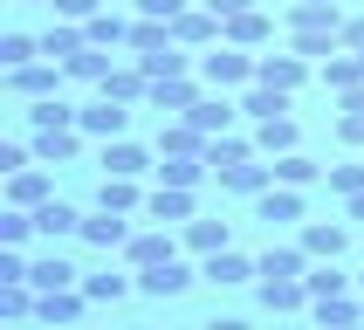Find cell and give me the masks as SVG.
Here are the masks:
<instances>
[{
    "label": "cell",
    "mask_w": 364,
    "mask_h": 330,
    "mask_svg": "<svg viewBox=\"0 0 364 330\" xmlns=\"http://www.w3.org/2000/svg\"><path fill=\"white\" fill-rule=\"evenodd\" d=\"M200 82L206 90H247L255 82V55H241V41L213 48V55H200Z\"/></svg>",
    "instance_id": "cell-1"
},
{
    "label": "cell",
    "mask_w": 364,
    "mask_h": 330,
    "mask_svg": "<svg viewBox=\"0 0 364 330\" xmlns=\"http://www.w3.org/2000/svg\"><path fill=\"white\" fill-rule=\"evenodd\" d=\"M62 76H69V69H62L55 55H48V62H21L14 76H7V90L28 97V103H41V97H55V90H62Z\"/></svg>",
    "instance_id": "cell-2"
},
{
    "label": "cell",
    "mask_w": 364,
    "mask_h": 330,
    "mask_svg": "<svg viewBox=\"0 0 364 330\" xmlns=\"http://www.w3.org/2000/svg\"><path fill=\"white\" fill-rule=\"evenodd\" d=\"M138 289L144 296H159V303H172V296H186L193 289V268L172 255V262H151V268H138Z\"/></svg>",
    "instance_id": "cell-3"
},
{
    "label": "cell",
    "mask_w": 364,
    "mask_h": 330,
    "mask_svg": "<svg viewBox=\"0 0 364 330\" xmlns=\"http://www.w3.org/2000/svg\"><path fill=\"white\" fill-rule=\"evenodd\" d=\"M82 138H124V124H131V110H124V97H103V103H90L82 110Z\"/></svg>",
    "instance_id": "cell-4"
},
{
    "label": "cell",
    "mask_w": 364,
    "mask_h": 330,
    "mask_svg": "<svg viewBox=\"0 0 364 330\" xmlns=\"http://www.w3.org/2000/svg\"><path fill=\"white\" fill-rule=\"evenodd\" d=\"M255 220H303V186H282L275 179V193H255Z\"/></svg>",
    "instance_id": "cell-5"
},
{
    "label": "cell",
    "mask_w": 364,
    "mask_h": 330,
    "mask_svg": "<svg viewBox=\"0 0 364 330\" xmlns=\"http://www.w3.org/2000/svg\"><path fill=\"white\" fill-rule=\"evenodd\" d=\"M82 241H90V247H110V255H117V247L131 241V220H124L117 206H103V213H90V220H82Z\"/></svg>",
    "instance_id": "cell-6"
},
{
    "label": "cell",
    "mask_w": 364,
    "mask_h": 330,
    "mask_svg": "<svg viewBox=\"0 0 364 330\" xmlns=\"http://www.w3.org/2000/svg\"><path fill=\"white\" fill-rule=\"evenodd\" d=\"M144 103H159L165 117H186V110L200 103V82H186V76H159V82H151V97H144Z\"/></svg>",
    "instance_id": "cell-7"
},
{
    "label": "cell",
    "mask_w": 364,
    "mask_h": 330,
    "mask_svg": "<svg viewBox=\"0 0 364 330\" xmlns=\"http://www.w3.org/2000/svg\"><path fill=\"white\" fill-rule=\"evenodd\" d=\"M35 234L41 241H62V234H82V213L69 200H41L35 206Z\"/></svg>",
    "instance_id": "cell-8"
},
{
    "label": "cell",
    "mask_w": 364,
    "mask_h": 330,
    "mask_svg": "<svg viewBox=\"0 0 364 330\" xmlns=\"http://www.w3.org/2000/svg\"><path fill=\"white\" fill-rule=\"evenodd\" d=\"M303 76H309L303 48H296V55H262V62H255V82H275V90H296Z\"/></svg>",
    "instance_id": "cell-9"
},
{
    "label": "cell",
    "mask_w": 364,
    "mask_h": 330,
    "mask_svg": "<svg viewBox=\"0 0 364 330\" xmlns=\"http://www.w3.org/2000/svg\"><path fill=\"white\" fill-rule=\"evenodd\" d=\"M82 303H90V296H82L76 282H69V289H41L35 316H41V324H76V316H82Z\"/></svg>",
    "instance_id": "cell-10"
},
{
    "label": "cell",
    "mask_w": 364,
    "mask_h": 330,
    "mask_svg": "<svg viewBox=\"0 0 364 330\" xmlns=\"http://www.w3.org/2000/svg\"><path fill=\"white\" fill-rule=\"evenodd\" d=\"M41 200H55V193H48V172H35V165L7 172V206H28V213H35Z\"/></svg>",
    "instance_id": "cell-11"
},
{
    "label": "cell",
    "mask_w": 364,
    "mask_h": 330,
    "mask_svg": "<svg viewBox=\"0 0 364 330\" xmlns=\"http://www.w3.org/2000/svg\"><path fill=\"white\" fill-rule=\"evenodd\" d=\"M76 144H82V124H55V131H35V159L62 165V159H76Z\"/></svg>",
    "instance_id": "cell-12"
},
{
    "label": "cell",
    "mask_w": 364,
    "mask_h": 330,
    "mask_svg": "<svg viewBox=\"0 0 364 330\" xmlns=\"http://www.w3.org/2000/svg\"><path fill=\"white\" fill-rule=\"evenodd\" d=\"M144 213H151V220H193V186H172V179H165L159 193L144 200Z\"/></svg>",
    "instance_id": "cell-13"
},
{
    "label": "cell",
    "mask_w": 364,
    "mask_h": 330,
    "mask_svg": "<svg viewBox=\"0 0 364 330\" xmlns=\"http://www.w3.org/2000/svg\"><path fill=\"white\" fill-rule=\"evenodd\" d=\"M247 275H262V268L247 262V255H234V247H213V255H206V282L234 289V282H247Z\"/></svg>",
    "instance_id": "cell-14"
},
{
    "label": "cell",
    "mask_w": 364,
    "mask_h": 330,
    "mask_svg": "<svg viewBox=\"0 0 364 330\" xmlns=\"http://www.w3.org/2000/svg\"><path fill=\"white\" fill-rule=\"evenodd\" d=\"M213 179H220L227 193H262V186L275 179V165H255V159H241V165H220Z\"/></svg>",
    "instance_id": "cell-15"
},
{
    "label": "cell",
    "mask_w": 364,
    "mask_h": 330,
    "mask_svg": "<svg viewBox=\"0 0 364 330\" xmlns=\"http://www.w3.org/2000/svg\"><path fill=\"white\" fill-rule=\"evenodd\" d=\"M103 172H151V159H144V144H131V138H103Z\"/></svg>",
    "instance_id": "cell-16"
},
{
    "label": "cell",
    "mask_w": 364,
    "mask_h": 330,
    "mask_svg": "<svg viewBox=\"0 0 364 330\" xmlns=\"http://www.w3.org/2000/svg\"><path fill=\"white\" fill-rule=\"evenodd\" d=\"M303 247L316 255V262H337V255L350 247V234H344L337 220H316V227H303Z\"/></svg>",
    "instance_id": "cell-17"
},
{
    "label": "cell",
    "mask_w": 364,
    "mask_h": 330,
    "mask_svg": "<svg viewBox=\"0 0 364 330\" xmlns=\"http://www.w3.org/2000/svg\"><path fill=\"white\" fill-rule=\"evenodd\" d=\"M186 117L200 124L206 138H220L227 124H234V103H227V90H220V97H200V103H193V110H186Z\"/></svg>",
    "instance_id": "cell-18"
},
{
    "label": "cell",
    "mask_w": 364,
    "mask_h": 330,
    "mask_svg": "<svg viewBox=\"0 0 364 330\" xmlns=\"http://www.w3.org/2000/svg\"><path fill=\"white\" fill-rule=\"evenodd\" d=\"M227 21L213 14V7H200V14H172V41H213Z\"/></svg>",
    "instance_id": "cell-19"
},
{
    "label": "cell",
    "mask_w": 364,
    "mask_h": 330,
    "mask_svg": "<svg viewBox=\"0 0 364 330\" xmlns=\"http://www.w3.org/2000/svg\"><path fill=\"white\" fill-rule=\"evenodd\" d=\"M268 28H275L268 14L241 7V14H227V28H220V35H227V41H241V48H255V41H268Z\"/></svg>",
    "instance_id": "cell-20"
},
{
    "label": "cell",
    "mask_w": 364,
    "mask_h": 330,
    "mask_svg": "<svg viewBox=\"0 0 364 330\" xmlns=\"http://www.w3.org/2000/svg\"><path fill=\"white\" fill-rule=\"evenodd\" d=\"M103 206H117V213H138V206H144L138 179H131V172H103Z\"/></svg>",
    "instance_id": "cell-21"
},
{
    "label": "cell",
    "mask_w": 364,
    "mask_h": 330,
    "mask_svg": "<svg viewBox=\"0 0 364 330\" xmlns=\"http://www.w3.org/2000/svg\"><path fill=\"white\" fill-rule=\"evenodd\" d=\"M124 255H131V268L172 262V234H131V241H124Z\"/></svg>",
    "instance_id": "cell-22"
},
{
    "label": "cell",
    "mask_w": 364,
    "mask_h": 330,
    "mask_svg": "<svg viewBox=\"0 0 364 330\" xmlns=\"http://www.w3.org/2000/svg\"><path fill=\"white\" fill-rule=\"evenodd\" d=\"M82 48H90V28H48V35H41V55H55V62L82 55Z\"/></svg>",
    "instance_id": "cell-23"
},
{
    "label": "cell",
    "mask_w": 364,
    "mask_h": 330,
    "mask_svg": "<svg viewBox=\"0 0 364 330\" xmlns=\"http://www.w3.org/2000/svg\"><path fill=\"white\" fill-rule=\"evenodd\" d=\"M255 144H262V151H296V117H262V131H255Z\"/></svg>",
    "instance_id": "cell-24"
},
{
    "label": "cell",
    "mask_w": 364,
    "mask_h": 330,
    "mask_svg": "<svg viewBox=\"0 0 364 330\" xmlns=\"http://www.w3.org/2000/svg\"><path fill=\"white\" fill-rule=\"evenodd\" d=\"M323 82L330 90H358L364 82V55H323Z\"/></svg>",
    "instance_id": "cell-25"
},
{
    "label": "cell",
    "mask_w": 364,
    "mask_h": 330,
    "mask_svg": "<svg viewBox=\"0 0 364 330\" xmlns=\"http://www.w3.org/2000/svg\"><path fill=\"white\" fill-rule=\"evenodd\" d=\"M28 282H35V289H69V282H76V268L62 262V255H41V262L28 268Z\"/></svg>",
    "instance_id": "cell-26"
},
{
    "label": "cell",
    "mask_w": 364,
    "mask_h": 330,
    "mask_svg": "<svg viewBox=\"0 0 364 330\" xmlns=\"http://www.w3.org/2000/svg\"><path fill=\"white\" fill-rule=\"evenodd\" d=\"M76 117H82V110H76V103H62V97H41L35 110H28L35 131H55V124H76Z\"/></svg>",
    "instance_id": "cell-27"
},
{
    "label": "cell",
    "mask_w": 364,
    "mask_h": 330,
    "mask_svg": "<svg viewBox=\"0 0 364 330\" xmlns=\"http://www.w3.org/2000/svg\"><path fill=\"white\" fill-rule=\"evenodd\" d=\"M82 296L90 303H117V296H131V275H110V268L103 275H82Z\"/></svg>",
    "instance_id": "cell-28"
},
{
    "label": "cell",
    "mask_w": 364,
    "mask_h": 330,
    "mask_svg": "<svg viewBox=\"0 0 364 330\" xmlns=\"http://www.w3.org/2000/svg\"><path fill=\"white\" fill-rule=\"evenodd\" d=\"M241 159H255L247 138H206V165H213V172H220V165H241Z\"/></svg>",
    "instance_id": "cell-29"
},
{
    "label": "cell",
    "mask_w": 364,
    "mask_h": 330,
    "mask_svg": "<svg viewBox=\"0 0 364 330\" xmlns=\"http://www.w3.org/2000/svg\"><path fill=\"white\" fill-rule=\"evenodd\" d=\"M275 179L282 186H316V165H309L303 151H275Z\"/></svg>",
    "instance_id": "cell-30"
},
{
    "label": "cell",
    "mask_w": 364,
    "mask_h": 330,
    "mask_svg": "<svg viewBox=\"0 0 364 330\" xmlns=\"http://www.w3.org/2000/svg\"><path fill=\"white\" fill-rule=\"evenodd\" d=\"M186 247H200V255L227 247V220H186Z\"/></svg>",
    "instance_id": "cell-31"
},
{
    "label": "cell",
    "mask_w": 364,
    "mask_h": 330,
    "mask_svg": "<svg viewBox=\"0 0 364 330\" xmlns=\"http://www.w3.org/2000/svg\"><path fill=\"white\" fill-rule=\"evenodd\" d=\"M303 255H309V247H268V255H262V275H309Z\"/></svg>",
    "instance_id": "cell-32"
},
{
    "label": "cell",
    "mask_w": 364,
    "mask_h": 330,
    "mask_svg": "<svg viewBox=\"0 0 364 330\" xmlns=\"http://www.w3.org/2000/svg\"><path fill=\"white\" fill-rule=\"evenodd\" d=\"M117 41H131V28L117 14H90V48H117Z\"/></svg>",
    "instance_id": "cell-33"
},
{
    "label": "cell",
    "mask_w": 364,
    "mask_h": 330,
    "mask_svg": "<svg viewBox=\"0 0 364 330\" xmlns=\"http://www.w3.org/2000/svg\"><path fill=\"white\" fill-rule=\"evenodd\" d=\"M35 55H41L35 35H0V62H7V69H21V62H35Z\"/></svg>",
    "instance_id": "cell-34"
},
{
    "label": "cell",
    "mask_w": 364,
    "mask_h": 330,
    "mask_svg": "<svg viewBox=\"0 0 364 330\" xmlns=\"http://www.w3.org/2000/svg\"><path fill=\"white\" fill-rule=\"evenodd\" d=\"M28 234H35V213H28V206H7V213H0V241H28Z\"/></svg>",
    "instance_id": "cell-35"
},
{
    "label": "cell",
    "mask_w": 364,
    "mask_h": 330,
    "mask_svg": "<svg viewBox=\"0 0 364 330\" xmlns=\"http://www.w3.org/2000/svg\"><path fill=\"white\" fill-rule=\"evenodd\" d=\"M138 62H144V69H151V82H159V76H186V55H179V48H172V41H165L159 55H138Z\"/></svg>",
    "instance_id": "cell-36"
},
{
    "label": "cell",
    "mask_w": 364,
    "mask_h": 330,
    "mask_svg": "<svg viewBox=\"0 0 364 330\" xmlns=\"http://www.w3.org/2000/svg\"><path fill=\"white\" fill-rule=\"evenodd\" d=\"M303 282H309V296H344V282H350V275H337V268H309V275H303Z\"/></svg>",
    "instance_id": "cell-37"
},
{
    "label": "cell",
    "mask_w": 364,
    "mask_h": 330,
    "mask_svg": "<svg viewBox=\"0 0 364 330\" xmlns=\"http://www.w3.org/2000/svg\"><path fill=\"white\" fill-rule=\"evenodd\" d=\"M316 316H323V324H350V316H364V303H344V296H316Z\"/></svg>",
    "instance_id": "cell-38"
},
{
    "label": "cell",
    "mask_w": 364,
    "mask_h": 330,
    "mask_svg": "<svg viewBox=\"0 0 364 330\" xmlns=\"http://www.w3.org/2000/svg\"><path fill=\"white\" fill-rule=\"evenodd\" d=\"M330 186H337V193H364V159H350V165H330Z\"/></svg>",
    "instance_id": "cell-39"
},
{
    "label": "cell",
    "mask_w": 364,
    "mask_h": 330,
    "mask_svg": "<svg viewBox=\"0 0 364 330\" xmlns=\"http://www.w3.org/2000/svg\"><path fill=\"white\" fill-rule=\"evenodd\" d=\"M28 282H0V316H28Z\"/></svg>",
    "instance_id": "cell-40"
},
{
    "label": "cell",
    "mask_w": 364,
    "mask_h": 330,
    "mask_svg": "<svg viewBox=\"0 0 364 330\" xmlns=\"http://www.w3.org/2000/svg\"><path fill=\"white\" fill-rule=\"evenodd\" d=\"M28 268H35V262H21V247H14V241L0 247V282H28Z\"/></svg>",
    "instance_id": "cell-41"
},
{
    "label": "cell",
    "mask_w": 364,
    "mask_h": 330,
    "mask_svg": "<svg viewBox=\"0 0 364 330\" xmlns=\"http://www.w3.org/2000/svg\"><path fill=\"white\" fill-rule=\"evenodd\" d=\"M28 151H35V144H21V138H7V144H0V172H21V165H28Z\"/></svg>",
    "instance_id": "cell-42"
},
{
    "label": "cell",
    "mask_w": 364,
    "mask_h": 330,
    "mask_svg": "<svg viewBox=\"0 0 364 330\" xmlns=\"http://www.w3.org/2000/svg\"><path fill=\"white\" fill-rule=\"evenodd\" d=\"M55 14L62 21H90V14H97V0H55Z\"/></svg>",
    "instance_id": "cell-43"
},
{
    "label": "cell",
    "mask_w": 364,
    "mask_h": 330,
    "mask_svg": "<svg viewBox=\"0 0 364 330\" xmlns=\"http://www.w3.org/2000/svg\"><path fill=\"white\" fill-rule=\"evenodd\" d=\"M144 14H159V21H172V14H186V0H138Z\"/></svg>",
    "instance_id": "cell-44"
},
{
    "label": "cell",
    "mask_w": 364,
    "mask_h": 330,
    "mask_svg": "<svg viewBox=\"0 0 364 330\" xmlns=\"http://www.w3.org/2000/svg\"><path fill=\"white\" fill-rule=\"evenodd\" d=\"M344 41H350V48L364 55V21H350V28H344Z\"/></svg>",
    "instance_id": "cell-45"
},
{
    "label": "cell",
    "mask_w": 364,
    "mask_h": 330,
    "mask_svg": "<svg viewBox=\"0 0 364 330\" xmlns=\"http://www.w3.org/2000/svg\"><path fill=\"white\" fill-rule=\"evenodd\" d=\"M350 213H358V220H364V193H350Z\"/></svg>",
    "instance_id": "cell-46"
},
{
    "label": "cell",
    "mask_w": 364,
    "mask_h": 330,
    "mask_svg": "<svg viewBox=\"0 0 364 330\" xmlns=\"http://www.w3.org/2000/svg\"><path fill=\"white\" fill-rule=\"evenodd\" d=\"M48 7H55V0H48Z\"/></svg>",
    "instance_id": "cell-47"
}]
</instances>
